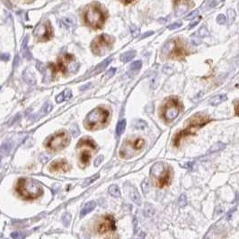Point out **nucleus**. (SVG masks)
I'll return each instance as SVG.
<instances>
[{
  "mask_svg": "<svg viewBox=\"0 0 239 239\" xmlns=\"http://www.w3.org/2000/svg\"><path fill=\"white\" fill-rule=\"evenodd\" d=\"M210 121L209 117L204 114V113H196L191 119L188 120V124L184 130H182L180 132H178L175 136L173 138V142L175 147H178L180 145L181 140L184 138L193 135L196 133V131L201 129L202 126L206 125L208 122Z\"/></svg>",
  "mask_w": 239,
  "mask_h": 239,
  "instance_id": "obj_1",
  "label": "nucleus"
},
{
  "mask_svg": "<svg viewBox=\"0 0 239 239\" xmlns=\"http://www.w3.org/2000/svg\"><path fill=\"white\" fill-rule=\"evenodd\" d=\"M16 192L25 200H34L43 193V188L38 181L31 178H21L16 184Z\"/></svg>",
  "mask_w": 239,
  "mask_h": 239,
  "instance_id": "obj_2",
  "label": "nucleus"
},
{
  "mask_svg": "<svg viewBox=\"0 0 239 239\" xmlns=\"http://www.w3.org/2000/svg\"><path fill=\"white\" fill-rule=\"evenodd\" d=\"M150 175L157 187L163 188L170 184L173 175V170L168 164L164 162H158L155 164L151 168Z\"/></svg>",
  "mask_w": 239,
  "mask_h": 239,
  "instance_id": "obj_3",
  "label": "nucleus"
},
{
  "mask_svg": "<svg viewBox=\"0 0 239 239\" xmlns=\"http://www.w3.org/2000/svg\"><path fill=\"white\" fill-rule=\"evenodd\" d=\"M109 118V112L105 108L97 107L88 113L84 121V126L88 131H96L104 127Z\"/></svg>",
  "mask_w": 239,
  "mask_h": 239,
  "instance_id": "obj_4",
  "label": "nucleus"
},
{
  "mask_svg": "<svg viewBox=\"0 0 239 239\" xmlns=\"http://www.w3.org/2000/svg\"><path fill=\"white\" fill-rule=\"evenodd\" d=\"M106 17V14L100 6L96 4L87 6L84 14L85 23L94 29H101L104 25Z\"/></svg>",
  "mask_w": 239,
  "mask_h": 239,
  "instance_id": "obj_5",
  "label": "nucleus"
},
{
  "mask_svg": "<svg viewBox=\"0 0 239 239\" xmlns=\"http://www.w3.org/2000/svg\"><path fill=\"white\" fill-rule=\"evenodd\" d=\"M52 74L55 76L58 72H61L65 74L67 71L70 72H76L77 69L79 68V64L75 62L74 56L71 54H64L61 58H59L57 64H50V66Z\"/></svg>",
  "mask_w": 239,
  "mask_h": 239,
  "instance_id": "obj_6",
  "label": "nucleus"
},
{
  "mask_svg": "<svg viewBox=\"0 0 239 239\" xmlns=\"http://www.w3.org/2000/svg\"><path fill=\"white\" fill-rule=\"evenodd\" d=\"M70 142L69 133L60 131L50 136L45 142V147L51 152H58L64 149Z\"/></svg>",
  "mask_w": 239,
  "mask_h": 239,
  "instance_id": "obj_7",
  "label": "nucleus"
},
{
  "mask_svg": "<svg viewBox=\"0 0 239 239\" xmlns=\"http://www.w3.org/2000/svg\"><path fill=\"white\" fill-rule=\"evenodd\" d=\"M77 148H81L79 154V162L83 167L87 166L90 159L93 156V152L96 149V145L89 138H83L77 143Z\"/></svg>",
  "mask_w": 239,
  "mask_h": 239,
  "instance_id": "obj_8",
  "label": "nucleus"
},
{
  "mask_svg": "<svg viewBox=\"0 0 239 239\" xmlns=\"http://www.w3.org/2000/svg\"><path fill=\"white\" fill-rule=\"evenodd\" d=\"M113 42H114L113 38L107 34H102L96 37L91 44L93 53L98 56L105 54L113 47Z\"/></svg>",
  "mask_w": 239,
  "mask_h": 239,
  "instance_id": "obj_9",
  "label": "nucleus"
},
{
  "mask_svg": "<svg viewBox=\"0 0 239 239\" xmlns=\"http://www.w3.org/2000/svg\"><path fill=\"white\" fill-rule=\"evenodd\" d=\"M182 111V104L176 98H169L162 108V116L166 121L176 119Z\"/></svg>",
  "mask_w": 239,
  "mask_h": 239,
  "instance_id": "obj_10",
  "label": "nucleus"
},
{
  "mask_svg": "<svg viewBox=\"0 0 239 239\" xmlns=\"http://www.w3.org/2000/svg\"><path fill=\"white\" fill-rule=\"evenodd\" d=\"M145 147V140L143 138H136L134 140H127L119 149V157L124 159L132 157L131 153L141 150Z\"/></svg>",
  "mask_w": 239,
  "mask_h": 239,
  "instance_id": "obj_11",
  "label": "nucleus"
},
{
  "mask_svg": "<svg viewBox=\"0 0 239 239\" xmlns=\"http://www.w3.org/2000/svg\"><path fill=\"white\" fill-rule=\"evenodd\" d=\"M52 34H53V30H52V26L50 21H45L43 23H42L41 25H38L36 29L34 30V37L36 38L38 42H48L51 39Z\"/></svg>",
  "mask_w": 239,
  "mask_h": 239,
  "instance_id": "obj_12",
  "label": "nucleus"
},
{
  "mask_svg": "<svg viewBox=\"0 0 239 239\" xmlns=\"http://www.w3.org/2000/svg\"><path fill=\"white\" fill-rule=\"evenodd\" d=\"M116 228L115 226V220L113 216H104L102 218L101 221L97 224L96 230L99 234H104V233L114 231Z\"/></svg>",
  "mask_w": 239,
  "mask_h": 239,
  "instance_id": "obj_13",
  "label": "nucleus"
},
{
  "mask_svg": "<svg viewBox=\"0 0 239 239\" xmlns=\"http://www.w3.org/2000/svg\"><path fill=\"white\" fill-rule=\"evenodd\" d=\"M70 169V165L68 161L65 159L55 160L50 164L49 170L51 173H59V172H68Z\"/></svg>",
  "mask_w": 239,
  "mask_h": 239,
  "instance_id": "obj_14",
  "label": "nucleus"
},
{
  "mask_svg": "<svg viewBox=\"0 0 239 239\" xmlns=\"http://www.w3.org/2000/svg\"><path fill=\"white\" fill-rule=\"evenodd\" d=\"M190 8L189 0H175V12L177 16L182 15L187 12Z\"/></svg>",
  "mask_w": 239,
  "mask_h": 239,
  "instance_id": "obj_15",
  "label": "nucleus"
},
{
  "mask_svg": "<svg viewBox=\"0 0 239 239\" xmlns=\"http://www.w3.org/2000/svg\"><path fill=\"white\" fill-rule=\"evenodd\" d=\"M23 78L26 84L30 85V86H34L36 84V79L34 75L31 73L29 69H25L23 73Z\"/></svg>",
  "mask_w": 239,
  "mask_h": 239,
  "instance_id": "obj_16",
  "label": "nucleus"
},
{
  "mask_svg": "<svg viewBox=\"0 0 239 239\" xmlns=\"http://www.w3.org/2000/svg\"><path fill=\"white\" fill-rule=\"evenodd\" d=\"M95 207H96V202H95V201H88L87 203H86V205L82 208L81 213H80V217H81V218L85 217L86 215L90 213L92 210H94V208H95Z\"/></svg>",
  "mask_w": 239,
  "mask_h": 239,
  "instance_id": "obj_17",
  "label": "nucleus"
},
{
  "mask_svg": "<svg viewBox=\"0 0 239 239\" xmlns=\"http://www.w3.org/2000/svg\"><path fill=\"white\" fill-rule=\"evenodd\" d=\"M72 97V92L69 90V89H66L65 91H63L62 93L58 94L56 97V102L60 103L64 101H68L69 100L70 98Z\"/></svg>",
  "mask_w": 239,
  "mask_h": 239,
  "instance_id": "obj_18",
  "label": "nucleus"
},
{
  "mask_svg": "<svg viewBox=\"0 0 239 239\" xmlns=\"http://www.w3.org/2000/svg\"><path fill=\"white\" fill-rule=\"evenodd\" d=\"M75 22H76V20H75V18L73 15L66 16V17H64V18L61 20V24L63 25V26H64L65 28H68V29L72 28V27L75 25Z\"/></svg>",
  "mask_w": 239,
  "mask_h": 239,
  "instance_id": "obj_19",
  "label": "nucleus"
},
{
  "mask_svg": "<svg viewBox=\"0 0 239 239\" xmlns=\"http://www.w3.org/2000/svg\"><path fill=\"white\" fill-rule=\"evenodd\" d=\"M52 110V104H51V103L50 102H47L45 104H44L42 108V110L39 112V113L36 114V117H37V119L39 118H41L42 116H44V115H46L47 113H49Z\"/></svg>",
  "mask_w": 239,
  "mask_h": 239,
  "instance_id": "obj_20",
  "label": "nucleus"
},
{
  "mask_svg": "<svg viewBox=\"0 0 239 239\" xmlns=\"http://www.w3.org/2000/svg\"><path fill=\"white\" fill-rule=\"evenodd\" d=\"M136 55V51L135 50H130V51H127L125 53L121 54L120 56V60L123 61V62H129L131 61L132 58L135 57Z\"/></svg>",
  "mask_w": 239,
  "mask_h": 239,
  "instance_id": "obj_21",
  "label": "nucleus"
},
{
  "mask_svg": "<svg viewBox=\"0 0 239 239\" xmlns=\"http://www.w3.org/2000/svg\"><path fill=\"white\" fill-rule=\"evenodd\" d=\"M226 99H227V97H226V94H220V95L215 96L214 98L211 99V101H210V104L216 106V105L220 104L221 103H223L224 101H226Z\"/></svg>",
  "mask_w": 239,
  "mask_h": 239,
  "instance_id": "obj_22",
  "label": "nucleus"
},
{
  "mask_svg": "<svg viewBox=\"0 0 239 239\" xmlns=\"http://www.w3.org/2000/svg\"><path fill=\"white\" fill-rule=\"evenodd\" d=\"M111 61H112V58H109L105 59L104 61H103V62L101 63L100 65H98V66L95 68V69H94V74H98V73L102 72V71H103V70L105 69L107 66L110 64V62H111Z\"/></svg>",
  "mask_w": 239,
  "mask_h": 239,
  "instance_id": "obj_23",
  "label": "nucleus"
},
{
  "mask_svg": "<svg viewBox=\"0 0 239 239\" xmlns=\"http://www.w3.org/2000/svg\"><path fill=\"white\" fill-rule=\"evenodd\" d=\"M126 128V119H121V120H119V122H118V124H117V127H116V134H117V136H120L123 131H124V130H125Z\"/></svg>",
  "mask_w": 239,
  "mask_h": 239,
  "instance_id": "obj_24",
  "label": "nucleus"
},
{
  "mask_svg": "<svg viewBox=\"0 0 239 239\" xmlns=\"http://www.w3.org/2000/svg\"><path fill=\"white\" fill-rule=\"evenodd\" d=\"M109 193L113 197H119L120 196V192H119V189L117 185H111L109 187Z\"/></svg>",
  "mask_w": 239,
  "mask_h": 239,
  "instance_id": "obj_25",
  "label": "nucleus"
},
{
  "mask_svg": "<svg viewBox=\"0 0 239 239\" xmlns=\"http://www.w3.org/2000/svg\"><path fill=\"white\" fill-rule=\"evenodd\" d=\"M10 148H11V144L9 142H6L1 147V148H0V159L4 157L8 151L10 150Z\"/></svg>",
  "mask_w": 239,
  "mask_h": 239,
  "instance_id": "obj_26",
  "label": "nucleus"
},
{
  "mask_svg": "<svg viewBox=\"0 0 239 239\" xmlns=\"http://www.w3.org/2000/svg\"><path fill=\"white\" fill-rule=\"evenodd\" d=\"M141 67H142V62L140 60H137V61L131 63V65L130 66V70L131 72H137L141 69Z\"/></svg>",
  "mask_w": 239,
  "mask_h": 239,
  "instance_id": "obj_27",
  "label": "nucleus"
},
{
  "mask_svg": "<svg viewBox=\"0 0 239 239\" xmlns=\"http://www.w3.org/2000/svg\"><path fill=\"white\" fill-rule=\"evenodd\" d=\"M196 34L200 38H201V39L204 37L209 36V32H208V31L207 30V28H205V27H201V29L196 32Z\"/></svg>",
  "mask_w": 239,
  "mask_h": 239,
  "instance_id": "obj_28",
  "label": "nucleus"
},
{
  "mask_svg": "<svg viewBox=\"0 0 239 239\" xmlns=\"http://www.w3.org/2000/svg\"><path fill=\"white\" fill-rule=\"evenodd\" d=\"M227 16H228V22L231 25L234 23L235 18H236V12L233 9H228L227 10Z\"/></svg>",
  "mask_w": 239,
  "mask_h": 239,
  "instance_id": "obj_29",
  "label": "nucleus"
},
{
  "mask_svg": "<svg viewBox=\"0 0 239 239\" xmlns=\"http://www.w3.org/2000/svg\"><path fill=\"white\" fill-rule=\"evenodd\" d=\"M11 236L14 239H24L26 236L25 232H14L11 234Z\"/></svg>",
  "mask_w": 239,
  "mask_h": 239,
  "instance_id": "obj_30",
  "label": "nucleus"
},
{
  "mask_svg": "<svg viewBox=\"0 0 239 239\" xmlns=\"http://www.w3.org/2000/svg\"><path fill=\"white\" fill-rule=\"evenodd\" d=\"M186 203H187L186 196H185V194H182L178 199V204H179L180 207H184L186 205Z\"/></svg>",
  "mask_w": 239,
  "mask_h": 239,
  "instance_id": "obj_31",
  "label": "nucleus"
},
{
  "mask_svg": "<svg viewBox=\"0 0 239 239\" xmlns=\"http://www.w3.org/2000/svg\"><path fill=\"white\" fill-rule=\"evenodd\" d=\"M191 41H192V42L194 44V45H199L201 42V38H200L196 33H194L191 37Z\"/></svg>",
  "mask_w": 239,
  "mask_h": 239,
  "instance_id": "obj_32",
  "label": "nucleus"
},
{
  "mask_svg": "<svg viewBox=\"0 0 239 239\" xmlns=\"http://www.w3.org/2000/svg\"><path fill=\"white\" fill-rule=\"evenodd\" d=\"M217 22H218L220 25H224V24H226V18L225 17L224 14H220V15L217 17Z\"/></svg>",
  "mask_w": 239,
  "mask_h": 239,
  "instance_id": "obj_33",
  "label": "nucleus"
},
{
  "mask_svg": "<svg viewBox=\"0 0 239 239\" xmlns=\"http://www.w3.org/2000/svg\"><path fill=\"white\" fill-rule=\"evenodd\" d=\"M36 67H37V69H39V71H40L41 73H43V74H45V71H46V69H45L44 66L42 65V63H41L40 61H37Z\"/></svg>",
  "mask_w": 239,
  "mask_h": 239,
  "instance_id": "obj_34",
  "label": "nucleus"
},
{
  "mask_svg": "<svg viewBox=\"0 0 239 239\" xmlns=\"http://www.w3.org/2000/svg\"><path fill=\"white\" fill-rule=\"evenodd\" d=\"M181 25H182V23H181V22H175V23H174V24L169 25L168 28H169V30H175L176 28H179Z\"/></svg>",
  "mask_w": 239,
  "mask_h": 239,
  "instance_id": "obj_35",
  "label": "nucleus"
},
{
  "mask_svg": "<svg viewBox=\"0 0 239 239\" xmlns=\"http://www.w3.org/2000/svg\"><path fill=\"white\" fill-rule=\"evenodd\" d=\"M200 20H201V17H198L197 19L193 20V22H192V23H191V25H189V27H188L189 29H192V28H193L194 26H196V25L200 23Z\"/></svg>",
  "mask_w": 239,
  "mask_h": 239,
  "instance_id": "obj_36",
  "label": "nucleus"
},
{
  "mask_svg": "<svg viewBox=\"0 0 239 239\" xmlns=\"http://www.w3.org/2000/svg\"><path fill=\"white\" fill-rule=\"evenodd\" d=\"M0 59L3 60V61H8V60L10 59V55L7 54V53L1 54V55H0Z\"/></svg>",
  "mask_w": 239,
  "mask_h": 239,
  "instance_id": "obj_37",
  "label": "nucleus"
},
{
  "mask_svg": "<svg viewBox=\"0 0 239 239\" xmlns=\"http://www.w3.org/2000/svg\"><path fill=\"white\" fill-rule=\"evenodd\" d=\"M115 71H116V69H111L110 70H108L106 73V77H112L114 74H115Z\"/></svg>",
  "mask_w": 239,
  "mask_h": 239,
  "instance_id": "obj_38",
  "label": "nucleus"
},
{
  "mask_svg": "<svg viewBox=\"0 0 239 239\" xmlns=\"http://www.w3.org/2000/svg\"><path fill=\"white\" fill-rule=\"evenodd\" d=\"M103 158V157H98V158L96 159V161L94 162V165H95V166H98V165H99V164H101V162H102Z\"/></svg>",
  "mask_w": 239,
  "mask_h": 239,
  "instance_id": "obj_39",
  "label": "nucleus"
},
{
  "mask_svg": "<svg viewBox=\"0 0 239 239\" xmlns=\"http://www.w3.org/2000/svg\"><path fill=\"white\" fill-rule=\"evenodd\" d=\"M198 13H199V11H194V12H192V14H190V15H188V16L186 17V19L192 18L193 16H195V15H197V14H198Z\"/></svg>",
  "mask_w": 239,
  "mask_h": 239,
  "instance_id": "obj_40",
  "label": "nucleus"
},
{
  "mask_svg": "<svg viewBox=\"0 0 239 239\" xmlns=\"http://www.w3.org/2000/svg\"><path fill=\"white\" fill-rule=\"evenodd\" d=\"M151 34H154V31H148V32L145 33L144 35L141 37V39H143V38H145V37H147V36H149V35H151Z\"/></svg>",
  "mask_w": 239,
  "mask_h": 239,
  "instance_id": "obj_41",
  "label": "nucleus"
},
{
  "mask_svg": "<svg viewBox=\"0 0 239 239\" xmlns=\"http://www.w3.org/2000/svg\"><path fill=\"white\" fill-rule=\"evenodd\" d=\"M90 86H91V84H90V83H88V84H86V85H85V86H81V87H80V90L87 89L88 87H90Z\"/></svg>",
  "mask_w": 239,
  "mask_h": 239,
  "instance_id": "obj_42",
  "label": "nucleus"
},
{
  "mask_svg": "<svg viewBox=\"0 0 239 239\" xmlns=\"http://www.w3.org/2000/svg\"><path fill=\"white\" fill-rule=\"evenodd\" d=\"M236 114L239 116V102H238V103L236 105Z\"/></svg>",
  "mask_w": 239,
  "mask_h": 239,
  "instance_id": "obj_43",
  "label": "nucleus"
},
{
  "mask_svg": "<svg viewBox=\"0 0 239 239\" xmlns=\"http://www.w3.org/2000/svg\"><path fill=\"white\" fill-rule=\"evenodd\" d=\"M124 4H129V3H131V2H132L133 0H121Z\"/></svg>",
  "mask_w": 239,
  "mask_h": 239,
  "instance_id": "obj_44",
  "label": "nucleus"
},
{
  "mask_svg": "<svg viewBox=\"0 0 239 239\" xmlns=\"http://www.w3.org/2000/svg\"><path fill=\"white\" fill-rule=\"evenodd\" d=\"M111 239H119V238H118V237H115V238L113 237V238H111Z\"/></svg>",
  "mask_w": 239,
  "mask_h": 239,
  "instance_id": "obj_45",
  "label": "nucleus"
},
{
  "mask_svg": "<svg viewBox=\"0 0 239 239\" xmlns=\"http://www.w3.org/2000/svg\"><path fill=\"white\" fill-rule=\"evenodd\" d=\"M28 1H30V2H31V1H32V0H28Z\"/></svg>",
  "mask_w": 239,
  "mask_h": 239,
  "instance_id": "obj_46",
  "label": "nucleus"
},
{
  "mask_svg": "<svg viewBox=\"0 0 239 239\" xmlns=\"http://www.w3.org/2000/svg\"><path fill=\"white\" fill-rule=\"evenodd\" d=\"M205 239H209V238H205Z\"/></svg>",
  "mask_w": 239,
  "mask_h": 239,
  "instance_id": "obj_47",
  "label": "nucleus"
},
{
  "mask_svg": "<svg viewBox=\"0 0 239 239\" xmlns=\"http://www.w3.org/2000/svg\"><path fill=\"white\" fill-rule=\"evenodd\" d=\"M238 9H239V5H238Z\"/></svg>",
  "mask_w": 239,
  "mask_h": 239,
  "instance_id": "obj_48",
  "label": "nucleus"
}]
</instances>
